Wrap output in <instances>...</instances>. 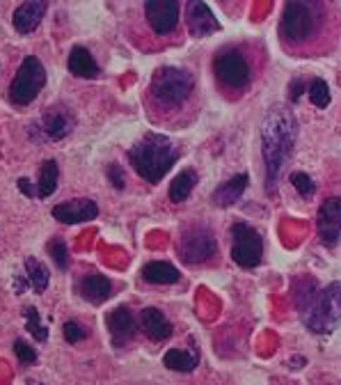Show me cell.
<instances>
[{"label":"cell","mask_w":341,"mask_h":385,"mask_svg":"<svg viewBox=\"0 0 341 385\" xmlns=\"http://www.w3.org/2000/svg\"><path fill=\"white\" fill-rule=\"evenodd\" d=\"M295 138H298V122H295L291 108L282 103L273 106L262 122V154L268 177V193H275L277 179L289 165Z\"/></svg>","instance_id":"cell-1"},{"label":"cell","mask_w":341,"mask_h":385,"mask_svg":"<svg viewBox=\"0 0 341 385\" xmlns=\"http://www.w3.org/2000/svg\"><path fill=\"white\" fill-rule=\"evenodd\" d=\"M328 7L323 3H286L280 19V37L291 51L316 49L328 30Z\"/></svg>","instance_id":"cell-2"},{"label":"cell","mask_w":341,"mask_h":385,"mask_svg":"<svg viewBox=\"0 0 341 385\" xmlns=\"http://www.w3.org/2000/svg\"><path fill=\"white\" fill-rule=\"evenodd\" d=\"M129 160L145 182L158 184L179 160V149L172 138L160 136V133H147L145 138L131 147Z\"/></svg>","instance_id":"cell-3"},{"label":"cell","mask_w":341,"mask_h":385,"mask_svg":"<svg viewBox=\"0 0 341 385\" xmlns=\"http://www.w3.org/2000/svg\"><path fill=\"white\" fill-rule=\"evenodd\" d=\"M193 89H195V78L191 71L179 69V67H163L151 78L149 92L160 108L176 111L191 99Z\"/></svg>","instance_id":"cell-4"},{"label":"cell","mask_w":341,"mask_h":385,"mask_svg":"<svg viewBox=\"0 0 341 385\" xmlns=\"http://www.w3.org/2000/svg\"><path fill=\"white\" fill-rule=\"evenodd\" d=\"M304 324L321 335H328L341 326V282H332L319 291V296L314 298L311 308L304 315Z\"/></svg>","instance_id":"cell-5"},{"label":"cell","mask_w":341,"mask_h":385,"mask_svg":"<svg viewBox=\"0 0 341 385\" xmlns=\"http://www.w3.org/2000/svg\"><path fill=\"white\" fill-rule=\"evenodd\" d=\"M213 74L218 78V83L224 89H231V92H240L250 85L252 80V67H250V60L245 58V53L229 46L222 49L213 60Z\"/></svg>","instance_id":"cell-6"},{"label":"cell","mask_w":341,"mask_h":385,"mask_svg":"<svg viewBox=\"0 0 341 385\" xmlns=\"http://www.w3.org/2000/svg\"><path fill=\"white\" fill-rule=\"evenodd\" d=\"M44 85H46V69H44L39 58L28 56L19 65V71H16L10 85V99L16 106H25L37 99Z\"/></svg>","instance_id":"cell-7"},{"label":"cell","mask_w":341,"mask_h":385,"mask_svg":"<svg viewBox=\"0 0 341 385\" xmlns=\"http://www.w3.org/2000/svg\"><path fill=\"white\" fill-rule=\"evenodd\" d=\"M218 250V241L211 227L206 225H188L179 239V255L186 264H202L211 259Z\"/></svg>","instance_id":"cell-8"},{"label":"cell","mask_w":341,"mask_h":385,"mask_svg":"<svg viewBox=\"0 0 341 385\" xmlns=\"http://www.w3.org/2000/svg\"><path fill=\"white\" fill-rule=\"evenodd\" d=\"M231 239H234V246H231V259L243 266V268H255L264 257V241L262 234L250 227L247 222H234L231 227Z\"/></svg>","instance_id":"cell-9"},{"label":"cell","mask_w":341,"mask_h":385,"mask_svg":"<svg viewBox=\"0 0 341 385\" xmlns=\"http://www.w3.org/2000/svg\"><path fill=\"white\" fill-rule=\"evenodd\" d=\"M316 227L326 248H335L339 244L341 241V198H330L321 204Z\"/></svg>","instance_id":"cell-10"},{"label":"cell","mask_w":341,"mask_h":385,"mask_svg":"<svg viewBox=\"0 0 341 385\" xmlns=\"http://www.w3.org/2000/svg\"><path fill=\"white\" fill-rule=\"evenodd\" d=\"M179 12H181L179 3H172V0H158V3L145 5V16L156 34H169L176 30Z\"/></svg>","instance_id":"cell-11"},{"label":"cell","mask_w":341,"mask_h":385,"mask_svg":"<svg viewBox=\"0 0 341 385\" xmlns=\"http://www.w3.org/2000/svg\"><path fill=\"white\" fill-rule=\"evenodd\" d=\"M98 216V204L92 200H69L65 204H58L53 209V218L65 225H78V222H89Z\"/></svg>","instance_id":"cell-12"},{"label":"cell","mask_w":341,"mask_h":385,"mask_svg":"<svg viewBox=\"0 0 341 385\" xmlns=\"http://www.w3.org/2000/svg\"><path fill=\"white\" fill-rule=\"evenodd\" d=\"M105 324H108V330H110V335H112V344L117 348L129 344L131 337L136 335V317H133V312L127 305H120V308L108 312Z\"/></svg>","instance_id":"cell-13"},{"label":"cell","mask_w":341,"mask_h":385,"mask_svg":"<svg viewBox=\"0 0 341 385\" xmlns=\"http://www.w3.org/2000/svg\"><path fill=\"white\" fill-rule=\"evenodd\" d=\"M188 30H191L193 37H206V34H213L220 30L218 19L213 16L206 3H191L188 5Z\"/></svg>","instance_id":"cell-14"},{"label":"cell","mask_w":341,"mask_h":385,"mask_svg":"<svg viewBox=\"0 0 341 385\" xmlns=\"http://www.w3.org/2000/svg\"><path fill=\"white\" fill-rule=\"evenodd\" d=\"M74 115H71L67 108H51L44 113V120H41V127H44V133H46V138L51 140H62L67 138L71 131H74Z\"/></svg>","instance_id":"cell-15"},{"label":"cell","mask_w":341,"mask_h":385,"mask_svg":"<svg viewBox=\"0 0 341 385\" xmlns=\"http://www.w3.org/2000/svg\"><path fill=\"white\" fill-rule=\"evenodd\" d=\"M44 14H46V3H41V0H32V3H23L14 10V28L19 30L21 34H28V32H34L39 28V23L44 19Z\"/></svg>","instance_id":"cell-16"},{"label":"cell","mask_w":341,"mask_h":385,"mask_svg":"<svg viewBox=\"0 0 341 385\" xmlns=\"http://www.w3.org/2000/svg\"><path fill=\"white\" fill-rule=\"evenodd\" d=\"M78 291L87 303H92V305H101V303H105L108 298H110L112 282L101 273H89V275L83 277V280H80Z\"/></svg>","instance_id":"cell-17"},{"label":"cell","mask_w":341,"mask_h":385,"mask_svg":"<svg viewBox=\"0 0 341 385\" xmlns=\"http://www.w3.org/2000/svg\"><path fill=\"white\" fill-rule=\"evenodd\" d=\"M140 328L149 339L154 342H163L172 335V324L167 321V317L156 308H145L140 312Z\"/></svg>","instance_id":"cell-18"},{"label":"cell","mask_w":341,"mask_h":385,"mask_svg":"<svg viewBox=\"0 0 341 385\" xmlns=\"http://www.w3.org/2000/svg\"><path fill=\"white\" fill-rule=\"evenodd\" d=\"M247 175H234L231 179H227L224 184L218 186V191L213 193V202L218 204V207L227 209L231 207V204H236L240 200V195L245 193L247 188Z\"/></svg>","instance_id":"cell-19"},{"label":"cell","mask_w":341,"mask_h":385,"mask_svg":"<svg viewBox=\"0 0 341 385\" xmlns=\"http://www.w3.org/2000/svg\"><path fill=\"white\" fill-rule=\"evenodd\" d=\"M69 71L78 78H96L98 65L85 46H74L69 53Z\"/></svg>","instance_id":"cell-20"},{"label":"cell","mask_w":341,"mask_h":385,"mask_svg":"<svg viewBox=\"0 0 341 385\" xmlns=\"http://www.w3.org/2000/svg\"><path fill=\"white\" fill-rule=\"evenodd\" d=\"M197 182H200V177H197L195 170H184V172H179L172 179V184H169V200H172L174 204L186 202L188 198H191V193L197 186Z\"/></svg>","instance_id":"cell-21"},{"label":"cell","mask_w":341,"mask_h":385,"mask_svg":"<svg viewBox=\"0 0 341 385\" xmlns=\"http://www.w3.org/2000/svg\"><path fill=\"white\" fill-rule=\"evenodd\" d=\"M163 365L167 370H174V372H193L197 365H200V353L195 348H172L163 355Z\"/></svg>","instance_id":"cell-22"},{"label":"cell","mask_w":341,"mask_h":385,"mask_svg":"<svg viewBox=\"0 0 341 385\" xmlns=\"http://www.w3.org/2000/svg\"><path fill=\"white\" fill-rule=\"evenodd\" d=\"M142 277L154 284H172L181 277V273H179V268H174L167 262H149L142 268Z\"/></svg>","instance_id":"cell-23"},{"label":"cell","mask_w":341,"mask_h":385,"mask_svg":"<svg viewBox=\"0 0 341 385\" xmlns=\"http://www.w3.org/2000/svg\"><path fill=\"white\" fill-rule=\"evenodd\" d=\"M58 179H60V168L53 158L44 160L41 163V172H39V184H37V195L39 198H51L58 188Z\"/></svg>","instance_id":"cell-24"},{"label":"cell","mask_w":341,"mask_h":385,"mask_svg":"<svg viewBox=\"0 0 341 385\" xmlns=\"http://www.w3.org/2000/svg\"><path fill=\"white\" fill-rule=\"evenodd\" d=\"M293 296H295V308L298 310L307 312L311 308L314 298L319 296V289H316V284L311 282V277H300V280H295Z\"/></svg>","instance_id":"cell-25"},{"label":"cell","mask_w":341,"mask_h":385,"mask_svg":"<svg viewBox=\"0 0 341 385\" xmlns=\"http://www.w3.org/2000/svg\"><path fill=\"white\" fill-rule=\"evenodd\" d=\"M25 273H28V282L32 284V289L37 294H44L49 286V268L44 266L39 259L34 257H28L25 259Z\"/></svg>","instance_id":"cell-26"},{"label":"cell","mask_w":341,"mask_h":385,"mask_svg":"<svg viewBox=\"0 0 341 385\" xmlns=\"http://www.w3.org/2000/svg\"><path fill=\"white\" fill-rule=\"evenodd\" d=\"M23 317H25V330H28V333H32V337L37 339V342H46V339H49V330H46V326H41L37 308L28 305V308L23 310Z\"/></svg>","instance_id":"cell-27"},{"label":"cell","mask_w":341,"mask_h":385,"mask_svg":"<svg viewBox=\"0 0 341 385\" xmlns=\"http://www.w3.org/2000/svg\"><path fill=\"white\" fill-rule=\"evenodd\" d=\"M309 101L316 106V108H328L330 106V87L323 78L311 80L309 85Z\"/></svg>","instance_id":"cell-28"},{"label":"cell","mask_w":341,"mask_h":385,"mask_svg":"<svg viewBox=\"0 0 341 385\" xmlns=\"http://www.w3.org/2000/svg\"><path fill=\"white\" fill-rule=\"evenodd\" d=\"M291 184H293L295 191L302 195V198H311V195L316 193V184H314V179L309 175H304V172H293Z\"/></svg>","instance_id":"cell-29"},{"label":"cell","mask_w":341,"mask_h":385,"mask_svg":"<svg viewBox=\"0 0 341 385\" xmlns=\"http://www.w3.org/2000/svg\"><path fill=\"white\" fill-rule=\"evenodd\" d=\"M49 253L53 257V262H56L60 268H67L69 266V250L65 246V241L62 239H53L49 244Z\"/></svg>","instance_id":"cell-30"},{"label":"cell","mask_w":341,"mask_h":385,"mask_svg":"<svg viewBox=\"0 0 341 385\" xmlns=\"http://www.w3.org/2000/svg\"><path fill=\"white\" fill-rule=\"evenodd\" d=\"M14 351H16V358H19L23 365H34V362H37V351H34L30 344H25L23 339H16Z\"/></svg>","instance_id":"cell-31"},{"label":"cell","mask_w":341,"mask_h":385,"mask_svg":"<svg viewBox=\"0 0 341 385\" xmlns=\"http://www.w3.org/2000/svg\"><path fill=\"white\" fill-rule=\"evenodd\" d=\"M85 335H87L85 330L80 328L78 324H74V321H67L65 324V339L69 344H78L80 339H85Z\"/></svg>","instance_id":"cell-32"},{"label":"cell","mask_w":341,"mask_h":385,"mask_svg":"<svg viewBox=\"0 0 341 385\" xmlns=\"http://www.w3.org/2000/svg\"><path fill=\"white\" fill-rule=\"evenodd\" d=\"M108 179H110V184L117 188V191H122V188L127 186V177H124V170L120 165L108 168Z\"/></svg>","instance_id":"cell-33"},{"label":"cell","mask_w":341,"mask_h":385,"mask_svg":"<svg viewBox=\"0 0 341 385\" xmlns=\"http://www.w3.org/2000/svg\"><path fill=\"white\" fill-rule=\"evenodd\" d=\"M302 92H304V80H302V78H295L293 83H291V89H289L291 101H298Z\"/></svg>","instance_id":"cell-34"},{"label":"cell","mask_w":341,"mask_h":385,"mask_svg":"<svg viewBox=\"0 0 341 385\" xmlns=\"http://www.w3.org/2000/svg\"><path fill=\"white\" fill-rule=\"evenodd\" d=\"M19 191L23 195H28V198H34V195H37V188H32V184L28 182V179H19Z\"/></svg>","instance_id":"cell-35"}]
</instances>
